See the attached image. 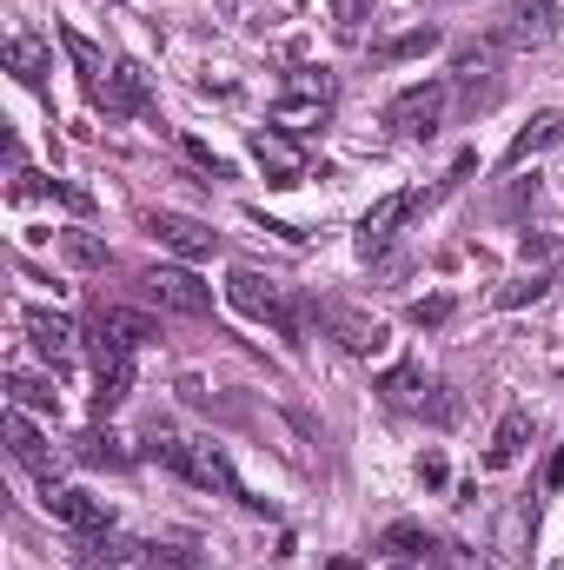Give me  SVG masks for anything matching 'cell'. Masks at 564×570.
Wrapping results in <instances>:
<instances>
[{"mask_svg":"<svg viewBox=\"0 0 564 570\" xmlns=\"http://www.w3.org/2000/svg\"><path fill=\"white\" fill-rule=\"evenodd\" d=\"M40 193H54V199H60L67 213H94V193H80V186H67V179H47Z\"/></svg>","mask_w":564,"mask_h":570,"instance_id":"obj_32","label":"cell"},{"mask_svg":"<svg viewBox=\"0 0 564 570\" xmlns=\"http://www.w3.org/2000/svg\"><path fill=\"white\" fill-rule=\"evenodd\" d=\"M525 444H532V412H505L498 431H492V444H485V464H492V471H505V464H518V458H525Z\"/></svg>","mask_w":564,"mask_h":570,"instance_id":"obj_22","label":"cell"},{"mask_svg":"<svg viewBox=\"0 0 564 570\" xmlns=\"http://www.w3.org/2000/svg\"><path fill=\"white\" fill-rule=\"evenodd\" d=\"M445 100H451L445 80H419V87H406V94L386 107V127H392L399 140H431L438 120H445Z\"/></svg>","mask_w":564,"mask_h":570,"instance_id":"obj_5","label":"cell"},{"mask_svg":"<svg viewBox=\"0 0 564 570\" xmlns=\"http://www.w3.org/2000/svg\"><path fill=\"white\" fill-rule=\"evenodd\" d=\"M94 332H107V338H120V345H153L159 338V318H146V312H127V305H100L94 312Z\"/></svg>","mask_w":564,"mask_h":570,"instance_id":"obj_20","label":"cell"},{"mask_svg":"<svg viewBox=\"0 0 564 570\" xmlns=\"http://www.w3.org/2000/svg\"><path fill=\"white\" fill-rule=\"evenodd\" d=\"M60 47H67V60H74V73H80V87H87V100L100 107V94H107V80H114V67H107V53L87 40V33H74V27H60Z\"/></svg>","mask_w":564,"mask_h":570,"instance_id":"obj_18","label":"cell"},{"mask_svg":"<svg viewBox=\"0 0 564 570\" xmlns=\"http://www.w3.org/2000/svg\"><path fill=\"white\" fill-rule=\"evenodd\" d=\"M7 451H13V464H27L33 478H47V484H54V451H47V438L33 431V419H27L20 405L7 412Z\"/></svg>","mask_w":564,"mask_h":570,"instance_id":"obj_16","label":"cell"},{"mask_svg":"<svg viewBox=\"0 0 564 570\" xmlns=\"http://www.w3.org/2000/svg\"><path fill=\"white\" fill-rule=\"evenodd\" d=\"M319 325L352 352V358H372V352H386V325L372 318V312H359V305H339V298H319Z\"/></svg>","mask_w":564,"mask_h":570,"instance_id":"obj_8","label":"cell"},{"mask_svg":"<svg viewBox=\"0 0 564 570\" xmlns=\"http://www.w3.org/2000/svg\"><path fill=\"white\" fill-rule=\"evenodd\" d=\"M67 259L94 273V266H107V246H100V239H87V233H67Z\"/></svg>","mask_w":564,"mask_h":570,"instance_id":"obj_31","label":"cell"},{"mask_svg":"<svg viewBox=\"0 0 564 570\" xmlns=\"http://www.w3.org/2000/svg\"><path fill=\"white\" fill-rule=\"evenodd\" d=\"M545 292H552V273H518L512 285H498V292H492V305H505V312H512V305H532V298H545Z\"/></svg>","mask_w":564,"mask_h":570,"instance_id":"obj_28","label":"cell"},{"mask_svg":"<svg viewBox=\"0 0 564 570\" xmlns=\"http://www.w3.org/2000/svg\"><path fill=\"white\" fill-rule=\"evenodd\" d=\"M7 73L20 80V87H47V73H54V53H47V40L40 33H7Z\"/></svg>","mask_w":564,"mask_h":570,"instance_id":"obj_17","label":"cell"},{"mask_svg":"<svg viewBox=\"0 0 564 570\" xmlns=\"http://www.w3.org/2000/svg\"><path fill=\"white\" fill-rule=\"evenodd\" d=\"M379 399H386L392 412H406V419H431V425H451V419H458V399H451L438 379H425L419 365H392V372L379 379Z\"/></svg>","mask_w":564,"mask_h":570,"instance_id":"obj_4","label":"cell"},{"mask_svg":"<svg viewBox=\"0 0 564 570\" xmlns=\"http://www.w3.org/2000/svg\"><path fill=\"white\" fill-rule=\"evenodd\" d=\"M332 100H339V80H332L325 67H292L280 80V94H273V127H285V134L305 140L312 127H325Z\"/></svg>","mask_w":564,"mask_h":570,"instance_id":"obj_2","label":"cell"},{"mask_svg":"<svg viewBox=\"0 0 564 570\" xmlns=\"http://www.w3.org/2000/svg\"><path fill=\"white\" fill-rule=\"evenodd\" d=\"M146 298L159 312H179V318H213V285H200V273H186V266H153Z\"/></svg>","mask_w":564,"mask_h":570,"instance_id":"obj_6","label":"cell"},{"mask_svg":"<svg viewBox=\"0 0 564 570\" xmlns=\"http://www.w3.org/2000/svg\"><path fill=\"white\" fill-rule=\"evenodd\" d=\"M47 511H54L67 531H114V511H107V498H94V491H54V484H47Z\"/></svg>","mask_w":564,"mask_h":570,"instance_id":"obj_14","label":"cell"},{"mask_svg":"<svg viewBox=\"0 0 564 570\" xmlns=\"http://www.w3.org/2000/svg\"><path fill=\"white\" fill-rule=\"evenodd\" d=\"M379 551H392V558L406 564V558H425V551H431V538H425V524H386V531H379Z\"/></svg>","mask_w":564,"mask_h":570,"instance_id":"obj_26","label":"cell"},{"mask_svg":"<svg viewBox=\"0 0 564 570\" xmlns=\"http://www.w3.org/2000/svg\"><path fill=\"white\" fill-rule=\"evenodd\" d=\"M94 372H100L94 412L107 419V412H120V405H127V392H134V345H120V338L94 332Z\"/></svg>","mask_w":564,"mask_h":570,"instance_id":"obj_7","label":"cell"},{"mask_svg":"<svg viewBox=\"0 0 564 570\" xmlns=\"http://www.w3.org/2000/svg\"><path fill=\"white\" fill-rule=\"evenodd\" d=\"M419 478H425V484H431V491L445 484V458H438V451H425V458H419Z\"/></svg>","mask_w":564,"mask_h":570,"instance_id":"obj_34","label":"cell"},{"mask_svg":"<svg viewBox=\"0 0 564 570\" xmlns=\"http://www.w3.org/2000/svg\"><path fill=\"white\" fill-rule=\"evenodd\" d=\"M226 298H233L246 318L273 325L285 345H299V338H305V312H299V298H292L280 279H260L253 266H233V279H226Z\"/></svg>","mask_w":564,"mask_h":570,"instance_id":"obj_3","label":"cell"},{"mask_svg":"<svg viewBox=\"0 0 564 570\" xmlns=\"http://www.w3.org/2000/svg\"><path fill=\"white\" fill-rule=\"evenodd\" d=\"M431 47H445V27H431V20H425V27H412V33L386 40L379 53H386V60H419V53H431Z\"/></svg>","mask_w":564,"mask_h":570,"instance_id":"obj_25","label":"cell"},{"mask_svg":"<svg viewBox=\"0 0 564 570\" xmlns=\"http://www.w3.org/2000/svg\"><path fill=\"white\" fill-rule=\"evenodd\" d=\"M20 325H27L33 352H40V358H47L54 372H67V365L80 358V332H74V318H60V312H27Z\"/></svg>","mask_w":564,"mask_h":570,"instance_id":"obj_13","label":"cell"},{"mask_svg":"<svg viewBox=\"0 0 564 570\" xmlns=\"http://www.w3.org/2000/svg\"><path fill=\"white\" fill-rule=\"evenodd\" d=\"M558 484H564V444L552 451V464H545V491H558Z\"/></svg>","mask_w":564,"mask_h":570,"instance_id":"obj_36","label":"cell"},{"mask_svg":"<svg viewBox=\"0 0 564 570\" xmlns=\"http://www.w3.org/2000/svg\"><path fill=\"white\" fill-rule=\"evenodd\" d=\"M392 570H412V564H392Z\"/></svg>","mask_w":564,"mask_h":570,"instance_id":"obj_38","label":"cell"},{"mask_svg":"<svg viewBox=\"0 0 564 570\" xmlns=\"http://www.w3.org/2000/svg\"><path fill=\"white\" fill-rule=\"evenodd\" d=\"M332 13H339V27L352 33V27H359V13H366V0H332Z\"/></svg>","mask_w":564,"mask_h":570,"instance_id":"obj_35","label":"cell"},{"mask_svg":"<svg viewBox=\"0 0 564 570\" xmlns=\"http://www.w3.org/2000/svg\"><path fill=\"white\" fill-rule=\"evenodd\" d=\"M332 570H359V558H339V564H332Z\"/></svg>","mask_w":564,"mask_h":570,"instance_id":"obj_37","label":"cell"},{"mask_svg":"<svg viewBox=\"0 0 564 570\" xmlns=\"http://www.w3.org/2000/svg\"><path fill=\"white\" fill-rule=\"evenodd\" d=\"M412 213H425V193H419V186H412V193H386V199L359 219V253H366V259H379V253L399 239V226H406Z\"/></svg>","mask_w":564,"mask_h":570,"instance_id":"obj_9","label":"cell"},{"mask_svg":"<svg viewBox=\"0 0 564 570\" xmlns=\"http://www.w3.org/2000/svg\"><path fill=\"white\" fill-rule=\"evenodd\" d=\"M146 564H153V570H159V564H166V570H193V564H200V551H186V544H146Z\"/></svg>","mask_w":564,"mask_h":570,"instance_id":"obj_30","label":"cell"},{"mask_svg":"<svg viewBox=\"0 0 564 570\" xmlns=\"http://www.w3.org/2000/svg\"><path fill=\"white\" fill-rule=\"evenodd\" d=\"M74 458H80V464H114V471H120V464H134V458L120 451V438H114V431H87V438L74 444Z\"/></svg>","mask_w":564,"mask_h":570,"instance_id":"obj_27","label":"cell"},{"mask_svg":"<svg viewBox=\"0 0 564 570\" xmlns=\"http://www.w3.org/2000/svg\"><path fill=\"white\" fill-rule=\"evenodd\" d=\"M140 226L179 259H213V246H220V233L206 219H186V213H140Z\"/></svg>","mask_w":564,"mask_h":570,"instance_id":"obj_11","label":"cell"},{"mask_svg":"<svg viewBox=\"0 0 564 570\" xmlns=\"http://www.w3.org/2000/svg\"><path fill=\"white\" fill-rule=\"evenodd\" d=\"M445 318H451V298H445V292H431V298L412 305V325H445Z\"/></svg>","mask_w":564,"mask_h":570,"instance_id":"obj_33","label":"cell"},{"mask_svg":"<svg viewBox=\"0 0 564 570\" xmlns=\"http://www.w3.org/2000/svg\"><path fill=\"white\" fill-rule=\"evenodd\" d=\"M140 544H127V538H114V531H74V558L80 570H107V564H127Z\"/></svg>","mask_w":564,"mask_h":570,"instance_id":"obj_23","label":"cell"},{"mask_svg":"<svg viewBox=\"0 0 564 570\" xmlns=\"http://www.w3.org/2000/svg\"><path fill=\"white\" fill-rule=\"evenodd\" d=\"M146 458L173 464V471H179L186 484H200V491H220V498L260 504V498H246V484H240V471L226 464V451H220V444H186V438H173V431L153 425V438H146Z\"/></svg>","mask_w":564,"mask_h":570,"instance_id":"obj_1","label":"cell"},{"mask_svg":"<svg viewBox=\"0 0 564 570\" xmlns=\"http://www.w3.org/2000/svg\"><path fill=\"white\" fill-rule=\"evenodd\" d=\"M558 33V0H505L498 7V40L505 47H545Z\"/></svg>","mask_w":564,"mask_h":570,"instance_id":"obj_10","label":"cell"},{"mask_svg":"<svg viewBox=\"0 0 564 570\" xmlns=\"http://www.w3.org/2000/svg\"><path fill=\"white\" fill-rule=\"evenodd\" d=\"M558 140H564V114H532V120L518 127V140L505 146V159H498V166H505V173H518L532 153H545V146H558Z\"/></svg>","mask_w":564,"mask_h":570,"instance_id":"obj_19","label":"cell"},{"mask_svg":"<svg viewBox=\"0 0 564 570\" xmlns=\"http://www.w3.org/2000/svg\"><path fill=\"white\" fill-rule=\"evenodd\" d=\"M7 392H13V405H20V412H54V419H60V392H54V379L7 372Z\"/></svg>","mask_w":564,"mask_h":570,"instance_id":"obj_24","label":"cell"},{"mask_svg":"<svg viewBox=\"0 0 564 570\" xmlns=\"http://www.w3.org/2000/svg\"><path fill=\"white\" fill-rule=\"evenodd\" d=\"M498 47H505V40H465V47L451 53V73L471 87V107H478V87H492V73H498Z\"/></svg>","mask_w":564,"mask_h":570,"instance_id":"obj_21","label":"cell"},{"mask_svg":"<svg viewBox=\"0 0 564 570\" xmlns=\"http://www.w3.org/2000/svg\"><path fill=\"white\" fill-rule=\"evenodd\" d=\"M253 159L266 166L273 186H299L305 179V146H299V134H285V127H260L253 134Z\"/></svg>","mask_w":564,"mask_h":570,"instance_id":"obj_12","label":"cell"},{"mask_svg":"<svg viewBox=\"0 0 564 570\" xmlns=\"http://www.w3.org/2000/svg\"><path fill=\"white\" fill-rule=\"evenodd\" d=\"M153 107V87H146V73L134 60H120L114 67V80H107V94H100V114L107 120H127V114H146Z\"/></svg>","mask_w":564,"mask_h":570,"instance_id":"obj_15","label":"cell"},{"mask_svg":"<svg viewBox=\"0 0 564 570\" xmlns=\"http://www.w3.org/2000/svg\"><path fill=\"white\" fill-rule=\"evenodd\" d=\"M179 153H186V159H193L200 173H213V179H226V159H220V153H213L206 140H193V134H179Z\"/></svg>","mask_w":564,"mask_h":570,"instance_id":"obj_29","label":"cell"}]
</instances>
